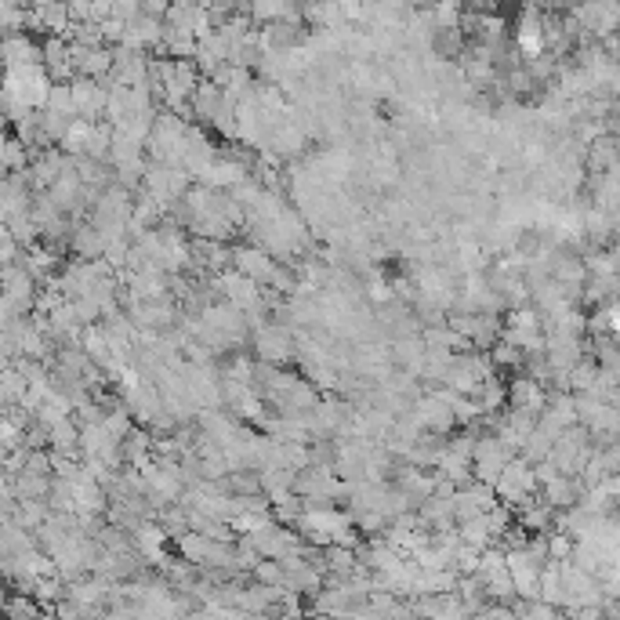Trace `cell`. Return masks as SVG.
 <instances>
[{"label":"cell","mask_w":620,"mask_h":620,"mask_svg":"<svg viewBox=\"0 0 620 620\" xmlns=\"http://www.w3.org/2000/svg\"><path fill=\"white\" fill-rule=\"evenodd\" d=\"M232 265H236L243 276H250V279H258L261 287H268V279H272V272H276L279 261H276L261 243H243V247H236Z\"/></svg>","instance_id":"cell-1"},{"label":"cell","mask_w":620,"mask_h":620,"mask_svg":"<svg viewBox=\"0 0 620 620\" xmlns=\"http://www.w3.org/2000/svg\"><path fill=\"white\" fill-rule=\"evenodd\" d=\"M250 577L261 580V584H287V566H283L279 559H261V562L250 569Z\"/></svg>","instance_id":"cell-2"}]
</instances>
